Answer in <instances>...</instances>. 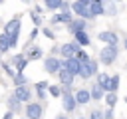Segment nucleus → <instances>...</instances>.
<instances>
[{
    "label": "nucleus",
    "instance_id": "7",
    "mask_svg": "<svg viewBox=\"0 0 127 119\" xmlns=\"http://www.w3.org/2000/svg\"><path fill=\"white\" fill-rule=\"evenodd\" d=\"M93 73H97V61H95V60H89L85 65H81L79 75H81L83 79H87V77H91Z\"/></svg>",
    "mask_w": 127,
    "mask_h": 119
},
{
    "label": "nucleus",
    "instance_id": "21",
    "mask_svg": "<svg viewBox=\"0 0 127 119\" xmlns=\"http://www.w3.org/2000/svg\"><path fill=\"white\" fill-rule=\"evenodd\" d=\"M117 87H119V75L109 77V91H107V93H115V91H117Z\"/></svg>",
    "mask_w": 127,
    "mask_h": 119
},
{
    "label": "nucleus",
    "instance_id": "11",
    "mask_svg": "<svg viewBox=\"0 0 127 119\" xmlns=\"http://www.w3.org/2000/svg\"><path fill=\"white\" fill-rule=\"evenodd\" d=\"M87 6H89V12H91V16L105 14V4H103V2H99V0H87Z\"/></svg>",
    "mask_w": 127,
    "mask_h": 119
},
{
    "label": "nucleus",
    "instance_id": "31",
    "mask_svg": "<svg viewBox=\"0 0 127 119\" xmlns=\"http://www.w3.org/2000/svg\"><path fill=\"white\" fill-rule=\"evenodd\" d=\"M2 67H4V69H6V73H8V75H10V77H14V75H16V71H14V69H12V67H10V65H8V63H2Z\"/></svg>",
    "mask_w": 127,
    "mask_h": 119
},
{
    "label": "nucleus",
    "instance_id": "14",
    "mask_svg": "<svg viewBox=\"0 0 127 119\" xmlns=\"http://www.w3.org/2000/svg\"><path fill=\"white\" fill-rule=\"evenodd\" d=\"M58 75H60L62 85H65V87H71V85H73V75H71L67 69H64V67H62V69L58 71Z\"/></svg>",
    "mask_w": 127,
    "mask_h": 119
},
{
    "label": "nucleus",
    "instance_id": "37",
    "mask_svg": "<svg viewBox=\"0 0 127 119\" xmlns=\"http://www.w3.org/2000/svg\"><path fill=\"white\" fill-rule=\"evenodd\" d=\"M36 36H38V28H34V30H32V34H30V38H32V40H34V38H36Z\"/></svg>",
    "mask_w": 127,
    "mask_h": 119
},
{
    "label": "nucleus",
    "instance_id": "32",
    "mask_svg": "<svg viewBox=\"0 0 127 119\" xmlns=\"http://www.w3.org/2000/svg\"><path fill=\"white\" fill-rule=\"evenodd\" d=\"M89 119H103V113L95 109V111H91V117H89Z\"/></svg>",
    "mask_w": 127,
    "mask_h": 119
},
{
    "label": "nucleus",
    "instance_id": "17",
    "mask_svg": "<svg viewBox=\"0 0 127 119\" xmlns=\"http://www.w3.org/2000/svg\"><path fill=\"white\" fill-rule=\"evenodd\" d=\"M73 18H71V12H62V14H56L54 18H52V24H58V22H71Z\"/></svg>",
    "mask_w": 127,
    "mask_h": 119
},
{
    "label": "nucleus",
    "instance_id": "41",
    "mask_svg": "<svg viewBox=\"0 0 127 119\" xmlns=\"http://www.w3.org/2000/svg\"><path fill=\"white\" fill-rule=\"evenodd\" d=\"M79 119H83V117H79Z\"/></svg>",
    "mask_w": 127,
    "mask_h": 119
},
{
    "label": "nucleus",
    "instance_id": "15",
    "mask_svg": "<svg viewBox=\"0 0 127 119\" xmlns=\"http://www.w3.org/2000/svg\"><path fill=\"white\" fill-rule=\"evenodd\" d=\"M73 97H75V103L77 105H87V101L91 99L89 97V89H77Z\"/></svg>",
    "mask_w": 127,
    "mask_h": 119
},
{
    "label": "nucleus",
    "instance_id": "34",
    "mask_svg": "<svg viewBox=\"0 0 127 119\" xmlns=\"http://www.w3.org/2000/svg\"><path fill=\"white\" fill-rule=\"evenodd\" d=\"M103 119H113V111H111V109H107V111L103 113Z\"/></svg>",
    "mask_w": 127,
    "mask_h": 119
},
{
    "label": "nucleus",
    "instance_id": "29",
    "mask_svg": "<svg viewBox=\"0 0 127 119\" xmlns=\"http://www.w3.org/2000/svg\"><path fill=\"white\" fill-rule=\"evenodd\" d=\"M18 103H20V101H18V99H16L14 95H10V97H8V105H10V111H14V109H18V107H20Z\"/></svg>",
    "mask_w": 127,
    "mask_h": 119
},
{
    "label": "nucleus",
    "instance_id": "8",
    "mask_svg": "<svg viewBox=\"0 0 127 119\" xmlns=\"http://www.w3.org/2000/svg\"><path fill=\"white\" fill-rule=\"evenodd\" d=\"M62 97H64V109L69 113V111H73L75 107H77V103H75V97L67 91V89H64L62 91Z\"/></svg>",
    "mask_w": 127,
    "mask_h": 119
},
{
    "label": "nucleus",
    "instance_id": "40",
    "mask_svg": "<svg viewBox=\"0 0 127 119\" xmlns=\"http://www.w3.org/2000/svg\"><path fill=\"white\" fill-rule=\"evenodd\" d=\"M125 101H127V97H125Z\"/></svg>",
    "mask_w": 127,
    "mask_h": 119
},
{
    "label": "nucleus",
    "instance_id": "23",
    "mask_svg": "<svg viewBox=\"0 0 127 119\" xmlns=\"http://www.w3.org/2000/svg\"><path fill=\"white\" fill-rule=\"evenodd\" d=\"M12 79H14L16 87H20V85H26V83H28V79H26V75H24V73H16Z\"/></svg>",
    "mask_w": 127,
    "mask_h": 119
},
{
    "label": "nucleus",
    "instance_id": "12",
    "mask_svg": "<svg viewBox=\"0 0 127 119\" xmlns=\"http://www.w3.org/2000/svg\"><path fill=\"white\" fill-rule=\"evenodd\" d=\"M99 40H101V42H105L107 46H117V42H119L117 34H115V32H109V30L99 32Z\"/></svg>",
    "mask_w": 127,
    "mask_h": 119
},
{
    "label": "nucleus",
    "instance_id": "2",
    "mask_svg": "<svg viewBox=\"0 0 127 119\" xmlns=\"http://www.w3.org/2000/svg\"><path fill=\"white\" fill-rule=\"evenodd\" d=\"M71 10H73V12L79 16V20H83V18H93V16H91V12H89L87 2H83V0L73 2V4H71Z\"/></svg>",
    "mask_w": 127,
    "mask_h": 119
},
{
    "label": "nucleus",
    "instance_id": "25",
    "mask_svg": "<svg viewBox=\"0 0 127 119\" xmlns=\"http://www.w3.org/2000/svg\"><path fill=\"white\" fill-rule=\"evenodd\" d=\"M46 8L58 10V8H62V0H46Z\"/></svg>",
    "mask_w": 127,
    "mask_h": 119
},
{
    "label": "nucleus",
    "instance_id": "1",
    "mask_svg": "<svg viewBox=\"0 0 127 119\" xmlns=\"http://www.w3.org/2000/svg\"><path fill=\"white\" fill-rule=\"evenodd\" d=\"M117 58H119V50H117V46H103L101 52H99V61H101L103 65H111Z\"/></svg>",
    "mask_w": 127,
    "mask_h": 119
},
{
    "label": "nucleus",
    "instance_id": "10",
    "mask_svg": "<svg viewBox=\"0 0 127 119\" xmlns=\"http://www.w3.org/2000/svg\"><path fill=\"white\" fill-rule=\"evenodd\" d=\"M14 97H16L18 101H30L32 91H30V87H28V85H20V87H16V89H14Z\"/></svg>",
    "mask_w": 127,
    "mask_h": 119
},
{
    "label": "nucleus",
    "instance_id": "26",
    "mask_svg": "<svg viewBox=\"0 0 127 119\" xmlns=\"http://www.w3.org/2000/svg\"><path fill=\"white\" fill-rule=\"evenodd\" d=\"M42 58V50L40 48H32L30 54H28V60H40Z\"/></svg>",
    "mask_w": 127,
    "mask_h": 119
},
{
    "label": "nucleus",
    "instance_id": "18",
    "mask_svg": "<svg viewBox=\"0 0 127 119\" xmlns=\"http://www.w3.org/2000/svg\"><path fill=\"white\" fill-rule=\"evenodd\" d=\"M73 38H75V44L77 46H87L89 44V36L85 32H77V34H73Z\"/></svg>",
    "mask_w": 127,
    "mask_h": 119
},
{
    "label": "nucleus",
    "instance_id": "36",
    "mask_svg": "<svg viewBox=\"0 0 127 119\" xmlns=\"http://www.w3.org/2000/svg\"><path fill=\"white\" fill-rule=\"evenodd\" d=\"M2 119H14V115H12V111H8V113H4V117Z\"/></svg>",
    "mask_w": 127,
    "mask_h": 119
},
{
    "label": "nucleus",
    "instance_id": "13",
    "mask_svg": "<svg viewBox=\"0 0 127 119\" xmlns=\"http://www.w3.org/2000/svg\"><path fill=\"white\" fill-rule=\"evenodd\" d=\"M85 26H87V24H85V20H79V18H77V20H71V22L67 24V28H69V32H71V34L85 32Z\"/></svg>",
    "mask_w": 127,
    "mask_h": 119
},
{
    "label": "nucleus",
    "instance_id": "28",
    "mask_svg": "<svg viewBox=\"0 0 127 119\" xmlns=\"http://www.w3.org/2000/svg\"><path fill=\"white\" fill-rule=\"evenodd\" d=\"M50 95L52 97H60L62 95V87L60 85H50Z\"/></svg>",
    "mask_w": 127,
    "mask_h": 119
},
{
    "label": "nucleus",
    "instance_id": "30",
    "mask_svg": "<svg viewBox=\"0 0 127 119\" xmlns=\"http://www.w3.org/2000/svg\"><path fill=\"white\" fill-rule=\"evenodd\" d=\"M46 87H50L48 81H40V83H36V91H44Z\"/></svg>",
    "mask_w": 127,
    "mask_h": 119
},
{
    "label": "nucleus",
    "instance_id": "35",
    "mask_svg": "<svg viewBox=\"0 0 127 119\" xmlns=\"http://www.w3.org/2000/svg\"><path fill=\"white\" fill-rule=\"evenodd\" d=\"M44 34H46V36H48L50 40H54V32H52V30H48V28H44Z\"/></svg>",
    "mask_w": 127,
    "mask_h": 119
},
{
    "label": "nucleus",
    "instance_id": "38",
    "mask_svg": "<svg viewBox=\"0 0 127 119\" xmlns=\"http://www.w3.org/2000/svg\"><path fill=\"white\" fill-rule=\"evenodd\" d=\"M56 119H67V117H64V115H60V117H56Z\"/></svg>",
    "mask_w": 127,
    "mask_h": 119
},
{
    "label": "nucleus",
    "instance_id": "19",
    "mask_svg": "<svg viewBox=\"0 0 127 119\" xmlns=\"http://www.w3.org/2000/svg\"><path fill=\"white\" fill-rule=\"evenodd\" d=\"M97 85H99L101 89L109 91V75H107V73H99V75H97Z\"/></svg>",
    "mask_w": 127,
    "mask_h": 119
},
{
    "label": "nucleus",
    "instance_id": "5",
    "mask_svg": "<svg viewBox=\"0 0 127 119\" xmlns=\"http://www.w3.org/2000/svg\"><path fill=\"white\" fill-rule=\"evenodd\" d=\"M79 52V46L75 44V42H69V44H64L62 48H60V54H62V58H65V60H69V58H75V54Z\"/></svg>",
    "mask_w": 127,
    "mask_h": 119
},
{
    "label": "nucleus",
    "instance_id": "4",
    "mask_svg": "<svg viewBox=\"0 0 127 119\" xmlns=\"http://www.w3.org/2000/svg\"><path fill=\"white\" fill-rule=\"evenodd\" d=\"M18 34H20V20L14 18V20H10V22L4 26V36H8V38H18Z\"/></svg>",
    "mask_w": 127,
    "mask_h": 119
},
{
    "label": "nucleus",
    "instance_id": "16",
    "mask_svg": "<svg viewBox=\"0 0 127 119\" xmlns=\"http://www.w3.org/2000/svg\"><path fill=\"white\" fill-rule=\"evenodd\" d=\"M12 60H14V63H16V73H22V71L26 69V65H28V58H24V56H14Z\"/></svg>",
    "mask_w": 127,
    "mask_h": 119
},
{
    "label": "nucleus",
    "instance_id": "20",
    "mask_svg": "<svg viewBox=\"0 0 127 119\" xmlns=\"http://www.w3.org/2000/svg\"><path fill=\"white\" fill-rule=\"evenodd\" d=\"M89 97H91V99H101V97H103V89L95 83V85L89 89Z\"/></svg>",
    "mask_w": 127,
    "mask_h": 119
},
{
    "label": "nucleus",
    "instance_id": "33",
    "mask_svg": "<svg viewBox=\"0 0 127 119\" xmlns=\"http://www.w3.org/2000/svg\"><path fill=\"white\" fill-rule=\"evenodd\" d=\"M32 20H34V24H36V26L40 28V24H42V20H40V16H38L36 12H32Z\"/></svg>",
    "mask_w": 127,
    "mask_h": 119
},
{
    "label": "nucleus",
    "instance_id": "39",
    "mask_svg": "<svg viewBox=\"0 0 127 119\" xmlns=\"http://www.w3.org/2000/svg\"><path fill=\"white\" fill-rule=\"evenodd\" d=\"M123 44H125V50H127V40H125V42H123Z\"/></svg>",
    "mask_w": 127,
    "mask_h": 119
},
{
    "label": "nucleus",
    "instance_id": "6",
    "mask_svg": "<svg viewBox=\"0 0 127 119\" xmlns=\"http://www.w3.org/2000/svg\"><path fill=\"white\" fill-rule=\"evenodd\" d=\"M44 67H46L48 73H58L62 69V60H58V58H46Z\"/></svg>",
    "mask_w": 127,
    "mask_h": 119
},
{
    "label": "nucleus",
    "instance_id": "9",
    "mask_svg": "<svg viewBox=\"0 0 127 119\" xmlns=\"http://www.w3.org/2000/svg\"><path fill=\"white\" fill-rule=\"evenodd\" d=\"M26 117L28 119H40L42 117V105L40 103H28L26 105Z\"/></svg>",
    "mask_w": 127,
    "mask_h": 119
},
{
    "label": "nucleus",
    "instance_id": "3",
    "mask_svg": "<svg viewBox=\"0 0 127 119\" xmlns=\"http://www.w3.org/2000/svg\"><path fill=\"white\" fill-rule=\"evenodd\" d=\"M62 67H64V69H67V71H69L73 77H75V75H79V71H81V63H79L75 58L64 60V61H62Z\"/></svg>",
    "mask_w": 127,
    "mask_h": 119
},
{
    "label": "nucleus",
    "instance_id": "22",
    "mask_svg": "<svg viewBox=\"0 0 127 119\" xmlns=\"http://www.w3.org/2000/svg\"><path fill=\"white\" fill-rule=\"evenodd\" d=\"M75 60H77V61H79L81 65H85V63H87V61H89L91 58L87 56V52H81V50H79V52L75 54Z\"/></svg>",
    "mask_w": 127,
    "mask_h": 119
},
{
    "label": "nucleus",
    "instance_id": "24",
    "mask_svg": "<svg viewBox=\"0 0 127 119\" xmlns=\"http://www.w3.org/2000/svg\"><path fill=\"white\" fill-rule=\"evenodd\" d=\"M105 103L109 105V109H113L115 103H117V95H115V93H107V95H105Z\"/></svg>",
    "mask_w": 127,
    "mask_h": 119
},
{
    "label": "nucleus",
    "instance_id": "27",
    "mask_svg": "<svg viewBox=\"0 0 127 119\" xmlns=\"http://www.w3.org/2000/svg\"><path fill=\"white\" fill-rule=\"evenodd\" d=\"M10 50V46H8V38L2 34L0 36V54H4V52H8Z\"/></svg>",
    "mask_w": 127,
    "mask_h": 119
}]
</instances>
